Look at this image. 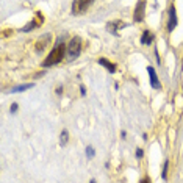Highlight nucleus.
<instances>
[{"label": "nucleus", "instance_id": "4be33fe9", "mask_svg": "<svg viewBox=\"0 0 183 183\" xmlns=\"http://www.w3.org/2000/svg\"><path fill=\"white\" fill-rule=\"evenodd\" d=\"M89 183H97V182H96V179H91V180H89Z\"/></svg>", "mask_w": 183, "mask_h": 183}, {"label": "nucleus", "instance_id": "39448f33", "mask_svg": "<svg viewBox=\"0 0 183 183\" xmlns=\"http://www.w3.org/2000/svg\"><path fill=\"white\" fill-rule=\"evenodd\" d=\"M146 2H138L136 8H135V13H133V20L135 22H142L144 20V16H146Z\"/></svg>", "mask_w": 183, "mask_h": 183}, {"label": "nucleus", "instance_id": "0eeeda50", "mask_svg": "<svg viewBox=\"0 0 183 183\" xmlns=\"http://www.w3.org/2000/svg\"><path fill=\"white\" fill-rule=\"evenodd\" d=\"M121 27H125V24H122L121 20H113V22H108L107 24V31H110L111 35L118 36V28H121Z\"/></svg>", "mask_w": 183, "mask_h": 183}, {"label": "nucleus", "instance_id": "ddd939ff", "mask_svg": "<svg viewBox=\"0 0 183 183\" xmlns=\"http://www.w3.org/2000/svg\"><path fill=\"white\" fill-rule=\"evenodd\" d=\"M68 141H69V131L63 130V131H61V135H60V146L64 147L66 144H68Z\"/></svg>", "mask_w": 183, "mask_h": 183}, {"label": "nucleus", "instance_id": "423d86ee", "mask_svg": "<svg viewBox=\"0 0 183 183\" xmlns=\"http://www.w3.org/2000/svg\"><path fill=\"white\" fill-rule=\"evenodd\" d=\"M147 74H149V80H150V86L153 89H160V88H161V83L158 80V75H157V72H155L153 66H147Z\"/></svg>", "mask_w": 183, "mask_h": 183}, {"label": "nucleus", "instance_id": "412c9836", "mask_svg": "<svg viewBox=\"0 0 183 183\" xmlns=\"http://www.w3.org/2000/svg\"><path fill=\"white\" fill-rule=\"evenodd\" d=\"M121 138H122V139H127V131H125V130L121 131Z\"/></svg>", "mask_w": 183, "mask_h": 183}, {"label": "nucleus", "instance_id": "9d476101", "mask_svg": "<svg viewBox=\"0 0 183 183\" xmlns=\"http://www.w3.org/2000/svg\"><path fill=\"white\" fill-rule=\"evenodd\" d=\"M35 86V83H25V85H19L16 88H11V89H8L7 92H11V94H16V92H24V91H28L31 89V88Z\"/></svg>", "mask_w": 183, "mask_h": 183}, {"label": "nucleus", "instance_id": "a211bd4d", "mask_svg": "<svg viewBox=\"0 0 183 183\" xmlns=\"http://www.w3.org/2000/svg\"><path fill=\"white\" fill-rule=\"evenodd\" d=\"M55 92H57V94H58V96H61V94H63V92H64V88H63V86H61V85H60V86H57V89H55Z\"/></svg>", "mask_w": 183, "mask_h": 183}, {"label": "nucleus", "instance_id": "f03ea898", "mask_svg": "<svg viewBox=\"0 0 183 183\" xmlns=\"http://www.w3.org/2000/svg\"><path fill=\"white\" fill-rule=\"evenodd\" d=\"M80 53H81V38L74 36L68 44V58L75 60L80 57Z\"/></svg>", "mask_w": 183, "mask_h": 183}, {"label": "nucleus", "instance_id": "dca6fc26", "mask_svg": "<svg viewBox=\"0 0 183 183\" xmlns=\"http://www.w3.org/2000/svg\"><path fill=\"white\" fill-rule=\"evenodd\" d=\"M17 110H19V103L13 102V103H11V107H9V113L11 114H16V113H17Z\"/></svg>", "mask_w": 183, "mask_h": 183}, {"label": "nucleus", "instance_id": "1a4fd4ad", "mask_svg": "<svg viewBox=\"0 0 183 183\" xmlns=\"http://www.w3.org/2000/svg\"><path fill=\"white\" fill-rule=\"evenodd\" d=\"M97 63L100 64V66H103V68L107 69V70L110 72V74H114V72H116V64L111 63V61H108L107 58H99V60H97Z\"/></svg>", "mask_w": 183, "mask_h": 183}, {"label": "nucleus", "instance_id": "20e7f679", "mask_svg": "<svg viewBox=\"0 0 183 183\" xmlns=\"http://www.w3.org/2000/svg\"><path fill=\"white\" fill-rule=\"evenodd\" d=\"M168 16H169V19H168V31L172 33L174 28L177 27V22H179V19H177V9H175L174 5H171V7H169Z\"/></svg>", "mask_w": 183, "mask_h": 183}, {"label": "nucleus", "instance_id": "f257e3e1", "mask_svg": "<svg viewBox=\"0 0 183 183\" xmlns=\"http://www.w3.org/2000/svg\"><path fill=\"white\" fill-rule=\"evenodd\" d=\"M68 55V46L64 42L58 41L55 44V47L50 50V53L47 55V58L42 61V68H52V66H57L58 63L64 60V57Z\"/></svg>", "mask_w": 183, "mask_h": 183}, {"label": "nucleus", "instance_id": "4468645a", "mask_svg": "<svg viewBox=\"0 0 183 183\" xmlns=\"http://www.w3.org/2000/svg\"><path fill=\"white\" fill-rule=\"evenodd\" d=\"M168 168H169V160H166L164 164H163V171H161V179L163 180H168Z\"/></svg>", "mask_w": 183, "mask_h": 183}, {"label": "nucleus", "instance_id": "aec40b11", "mask_svg": "<svg viewBox=\"0 0 183 183\" xmlns=\"http://www.w3.org/2000/svg\"><path fill=\"white\" fill-rule=\"evenodd\" d=\"M80 94H81V96H83V97H85V96H86V88H85V86H83V85L80 86Z\"/></svg>", "mask_w": 183, "mask_h": 183}, {"label": "nucleus", "instance_id": "6e6552de", "mask_svg": "<svg viewBox=\"0 0 183 183\" xmlns=\"http://www.w3.org/2000/svg\"><path fill=\"white\" fill-rule=\"evenodd\" d=\"M153 41H155V35L150 30H146L142 33V36H141V44L142 46H150Z\"/></svg>", "mask_w": 183, "mask_h": 183}, {"label": "nucleus", "instance_id": "f8f14e48", "mask_svg": "<svg viewBox=\"0 0 183 183\" xmlns=\"http://www.w3.org/2000/svg\"><path fill=\"white\" fill-rule=\"evenodd\" d=\"M41 24H39V22H38L36 19H33V20H30L28 22V25H25V27H22V28H20V31L22 33H30L31 30H35V28H38V27H39Z\"/></svg>", "mask_w": 183, "mask_h": 183}, {"label": "nucleus", "instance_id": "9b49d317", "mask_svg": "<svg viewBox=\"0 0 183 183\" xmlns=\"http://www.w3.org/2000/svg\"><path fill=\"white\" fill-rule=\"evenodd\" d=\"M49 41H50V35H44L42 39H39V41L36 42V46H35V47H36V52L41 53L44 49H46V46L49 44Z\"/></svg>", "mask_w": 183, "mask_h": 183}, {"label": "nucleus", "instance_id": "7ed1b4c3", "mask_svg": "<svg viewBox=\"0 0 183 183\" xmlns=\"http://www.w3.org/2000/svg\"><path fill=\"white\" fill-rule=\"evenodd\" d=\"M92 3H94L92 0H75V2L72 3V14L74 16L85 14Z\"/></svg>", "mask_w": 183, "mask_h": 183}, {"label": "nucleus", "instance_id": "6ab92c4d", "mask_svg": "<svg viewBox=\"0 0 183 183\" xmlns=\"http://www.w3.org/2000/svg\"><path fill=\"white\" fill-rule=\"evenodd\" d=\"M139 183H152V182H150V179H149V177L146 175V177H142V179L139 180Z\"/></svg>", "mask_w": 183, "mask_h": 183}, {"label": "nucleus", "instance_id": "f3484780", "mask_svg": "<svg viewBox=\"0 0 183 183\" xmlns=\"http://www.w3.org/2000/svg\"><path fill=\"white\" fill-rule=\"evenodd\" d=\"M135 155H136V158H142V157H144V150L138 147V149H136V152H135Z\"/></svg>", "mask_w": 183, "mask_h": 183}, {"label": "nucleus", "instance_id": "2eb2a0df", "mask_svg": "<svg viewBox=\"0 0 183 183\" xmlns=\"http://www.w3.org/2000/svg\"><path fill=\"white\" fill-rule=\"evenodd\" d=\"M85 153H86V157H88V158H94V155H96V150H94V147H92V146H86Z\"/></svg>", "mask_w": 183, "mask_h": 183}]
</instances>
